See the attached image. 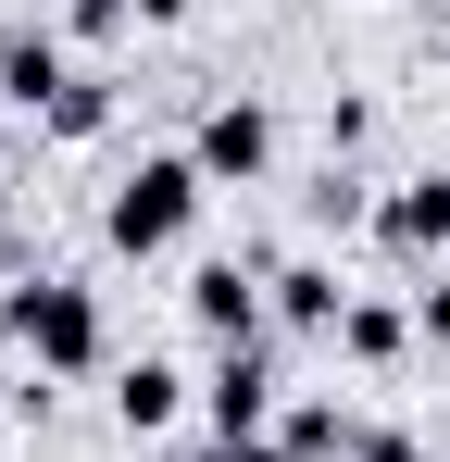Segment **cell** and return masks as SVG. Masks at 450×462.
Returning <instances> with one entry per match:
<instances>
[{"label":"cell","instance_id":"cell-1","mask_svg":"<svg viewBox=\"0 0 450 462\" xmlns=\"http://www.w3.org/2000/svg\"><path fill=\"white\" fill-rule=\"evenodd\" d=\"M201 200H213V175L188 151H138L113 175V200H100V237H113L126 263H150V250H175V237L201 226Z\"/></svg>","mask_w":450,"mask_h":462},{"label":"cell","instance_id":"cell-7","mask_svg":"<svg viewBox=\"0 0 450 462\" xmlns=\"http://www.w3.org/2000/svg\"><path fill=\"white\" fill-rule=\"evenodd\" d=\"M375 237H388V250H413V263L450 250V162H438V175H400V188L375 200Z\"/></svg>","mask_w":450,"mask_h":462},{"label":"cell","instance_id":"cell-9","mask_svg":"<svg viewBox=\"0 0 450 462\" xmlns=\"http://www.w3.org/2000/svg\"><path fill=\"white\" fill-rule=\"evenodd\" d=\"M263 300H276V325H338L351 288H338L325 263H276V275H263Z\"/></svg>","mask_w":450,"mask_h":462},{"label":"cell","instance_id":"cell-11","mask_svg":"<svg viewBox=\"0 0 450 462\" xmlns=\"http://www.w3.org/2000/svg\"><path fill=\"white\" fill-rule=\"evenodd\" d=\"M276 438H288L300 462H363V438H375V425H351L338 400H300V412H288V425H276Z\"/></svg>","mask_w":450,"mask_h":462},{"label":"cell","instance_id":"cell-5","mask_svg":"<svg viewBox=\"0 0 450 462\" xmlns=\"http://www.w3.org/2000/svg\"><path fill=\"white\" fill-rule=\"evenodd\" d=\"M188 325H201L213 350H238V337H263V325H276V300H263V275H250V263H201V275H188Z\"/></svg>","mask_w":450,"mask_h":462},{"label":"cell","instance_id":"cell-15","mask_svg":"<svg viewBox=\"0 0 450 462\" xmlns=\"http://www.w3.org/2000/svg\"><path fill=\"white\" fill-rule=\"evenodd\" d=\"M363 462H426V438H400V425H375V438H363Z\"/></svg>","mask_w":450,"mask_h":462},{"label":"cell","instance_id":"cell-13","mask_svg":"<svg viewBox=\"0 0 450 462\" xmlns=\"http://www.w3.org/2000/svg\"><path fill=\"white\" fill-rule=\"evenodd\" d=\"M413 337H426V350H450V288H413Z\"/></svg>","mask_w":450,"mask_h":462},{"label":"cell","instance_id":"cell-16","mask_svg":"<svg viewBox=\"0 0 450 462\" xmlns=\"http://www.w3.org/2000/svg\"><path fill=\"white\" fill-rule=\"evenodd\" d=\"M126 13H150V25H188V0H126Z\"/></svg>","mask_w":450,"mask_h":462},{"label":"cell","instance_id":"cell-10","mask_svg":"<svg viewBox=\"0 0 450 462\" xmlns=\"http://www.w3.org/2000/svg\"><path fill=\"white\" fill-rule=\"evenodd\" d=\"M338 350H351V363H400V350H413V312L351 288V312H338Z\"/></svg>","mask_w":450,"mask_h":462},{"label":"cell","instance_id":"cell-8","mask_svg":"<svg viewBox=\"0 0 450 462\" xmlns=\"http://www.w3.org/2000/svg\"><path fill=\"white\" fill-rule=\"evenodd\" d=\"M188 400H201V387L175 375V363H126V375H113V425H126V438H163V425H175V412H188Z\"/></svg>","mask_w":450,"mask_h":462},{"label":"cell","instance_id":"cell-2","mask_svg":"<svg viewBox=\"0 0 450 462\" xmlns=\"http://www.w3.org/2000/svg\"><path fill=\"white\" fill-rule=\"evenodd\" d=\"M13 350H25L38 375H88V363H100V288L25 275V288H13Z\"/></svg>","mask_w":450,"mask_h":462},{"label":"cell","instance_id":"cell-6","mask_svg":"<svg viewBox=\"0 0 450 462\" xmlns=\"http://www.w3.org/2000/svg\"><path fill=\"white\" fill-rule=\"evenodd\" d=\"M63 88H75V63H63V38H51V25L25 13V25L0 38V100H13V113H51Z\"/></svg>","mask_w":450,"mask_h":462},{"label":"cell","instance_id":"cell-18","mask_svg":"<svg viewBox=\"0 0 450 462\" xmlns=\"http://www.w3.org/2000/svg\"><path fill=\"white\" fill-rule=\"evenodd\" d=\"M0 250H13V188H0Z\"/></svg>","mask_w":450,"mask_h":462},{"label":"cell","instance_id":"cell-4","mask_svg":"<svg viewBox=\"0 0 450 462\" xmlns=\"http://www.w3.org/2000/svg\"><path fill=\"white\" fill-rule=\"evenodd\" d=\"M188 162H201L213 188H250V175L276 162V113H263V100H213L201 138H188Z\"/></svg>","mask_w":450,"mask_h":462},{"label":"cell","instance_id":"cell-14","mask_svg":"<svg viewBox=\"0 0 450 462\" xmlns=\"http://www.w3.org/2000/svg\"><path fill=\"white\" fill-rule=\"evenodd\" d=\"M201 462H300V450H288V438H213Z\"/></svg>","mask_w":450,"mask_h":462},{"label":"cell","instance_id":"cell-12","mask_svg":"<svg viewBox=\"0 0 450 462\" xmlns=\"http://www.w3.org/2000/svg\"><path fill=\"white\" fill-rule=\"evenodd\" d=\"M38 125H51V138H100V125H113V76H75L63 100L38 113Z\"/></svg>","mask_w":450,"mask_h":462},{"label":"cell","instance_id":"cell-17","mask_svg":"<svg viewBox=\"0 0 450 462\" xmlns=\"http://www.w3.org/2000/svg\"><path fill=\"white\" fill-rule=\"evenodd\" d=\"M0 350H13V288H0Z\"/></svg>","mask_w":450,"mask_h":462},{"label":"cell","instance_id":"cell-3","mask_svg":"<svg viewBox=\"0 0 450 462\" xmlns=\"http://www.w3.org/2000/svg\"><path fill=\"white\" fill-rule=\"evenodd\" d=\"M201 425H213V438H276V350H263V337L213 350V375H201Z\"/></svg>","mask_w":450,"mask_h":462}]
</instances>
